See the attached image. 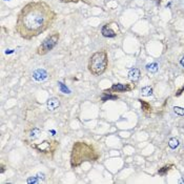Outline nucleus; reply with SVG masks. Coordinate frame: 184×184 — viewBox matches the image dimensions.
<instances>
[{"instance_id":"f257e3e1","label":"nucleus","mask_w":184,"mask_h":184,"mask_svg":"<svg viewBox=\"0 0 184 184\" xmlns=\"http://www.w3.org/2000/svg\"><path fill=\"white\" fill-rule=\"evenodd\" d=\"M57 14L43 0L26 3L18 13L15 31L24 40H32L54 24Z\"/></svg>"},{"instance_id":"f03ea898","label":"nucleus","mask_w":184,"mask_h":184,"mask_svg":"<svg viewBox=\"0 0 184 184\" xmlns=\"http://www.w3.org/2000/svg\"><path fill=\"white\" fill-rule=\"evenodd\" d=\"M100 158V154L93 144L85 141H76L71 150V166L76 168L84 162H96Z\"/></svg>"},{"instance_id":"7ed1b4c3","label":"nucleus","mask_w":184,"mask_h":184,"mask_svg":"<svg viewBox=\"0 0 184 184\" xmlns=\"http://www.w3.org/2000/svg\"><path fill=\"white\" fill-rule=\"evenodd\" d=\"M108 67V55L105 49H101L91 56L88 69L93 76H100L105 73Z\"/></svg>"},{"instance_id":"20e7f679","label":"nucleus","mask_w":184,"mask_h":184,"mask_svg":"<svg viewBox=\"0 0 184 184\" xmlns=\"http://www.w3.org/2000/svg\"><path fill=\"white\" fill-rule=\"evenodd\" d=\"M60 39V34L58 32H53L52 34H49L44 40L42 41L40 45L37 47L36 53L38 54L39 56H44L46 55L47 53L52 51L56 45L58 44Z\"/></svg>"},{"instance_id":"39448f33","label":"nucleus","mask_w":184,"mask_h":184,"mask_svg":"<svg viewBox=\"0 0 184 184\" xmlns=\"http://www.w3.org/2000/svg\"><path fill=\"white\" fill-rule=\"evenodd\" d=\"M34 150H36L38 153L43 155H53L54 153L57 150L58 146H59V142L55 139H47V140H43L41 143L38 144H31Z\"/></svg>"},{"instance_id":"423d86ee","label":"nucleus","mask_w":184,"mask_h":184,"mask_svg":"<svg viewBox=\"0 0 184 184\" xmlns=\"http://www.w3.org/2000/svg\"><path fill=\"white\" fill-rule=\"evenodd\" d=\"M136 85L135 84H122V83H116L113 84L109 90H105L104 93H125V92H131V91L135 90Z\"/></svg>"},{"instance_id":"0eeeda50","label":"nucleus","mask_w":184,"mask_h":184,"mask_svg":"<svg viewBox=\"0 0 184 184\" xmlns=\"http://www.w3.org/2000/svg\"><path fill=\"white\" fill-rule=\"evenodd\" d=\"M117 23H114V22H111V23H106L104 24V25L102 26V28H101V33H102V35L104 37H106V38H114V37H116L118 35V33H119V30H114V26L116 25Z\"/></svg>"},{"instance_id":"6e6552de","label":"nucleus","mask_w":184,"mask_h":184,"mask_svg":"<svg viewBox=\"0 0 184 184\" xmlns=\"http://www.w3.org/2000/svg\"><path fill=\"white\" fill-rule=\"evenodd\" d=\"M46 106L49 111H56V109L60 106V100L58 98H56V97L49 98V100L46 101Z\"/></svg>"},{"instance_id":"1a4fd4ad","label":"nucleus","mask_w":184,"mask_h":184,"mask_svg":"<svg viewBox=\"0 0 184 184\" xmlns=\"http://www.w3.org/2000/svg\"><path fill=\"white\" fill-rule=\"evenodd\" d=\"M33 78L36 81H43L47 78V73L45 72V70L43 69H38L33 73Z\"/></svg>"},{"instance_id":"9d476101","label":"nucleus","mask_w":184,"mask_h":184,"mask_svg":"<svg viewBox=\"0 0 184 184\" xmlns=\"http://www.w3.org/2000/svg\"><path fill=\"white\" fill-rule=\"evenodd\" d=\"M41 134V129H37V127H33L31 129L30 131L26 132V136L28 137V139L32 141V140H35L39 137V135Z\"/></svg>"},{"instance_id":"9b49d317","label":"nucleus","mask_w":184,"mask_h":184,"mask_svg":"<svg viewBox=\"0 0 184 184\" xmlns=\"http://www.w3.org/2000/svg\"><path fill=\"white\" fill-rule=\"evenodd\" d=\"M140 76H141V74H140V71L138 69L131 70L129 73V80H132V81H137V80L140 78Z\"/></svg>"},{"instance_id":"f8f14e48","label":"nucleus","mask_w":184,"mask_h":184,"mask_svg":"<svg viewBox=\"0 0 184 184\" xmlns=\"http://www.w3.org/2000/svg\"><path fill=\"white\" fill-rule=\"evenodd\" d=\"M139 101H140V103H141V105H142V109H143V111L144 113H150L152 111V106H150V104L148 102H146V101H143V100H141V99H139Z\"/></svg>"},{"instance_id":"ddd939ff","label":"nucleus","mask_w":184,"mask_h":184,"mask_svg":"<svg viewBox=\"0 0 184 184\" xmlns=\"http://www.w3.org/2000/svg\"><path fill=\"white\" fill-rule=\"evenodd\" d=\"M179 144H180V141L177 139V138H171L168 141V146L171 148V150L177 148L178 146H179Z\"/></svg>"},{"instance_id":"4468645a","label":"nucleus","mask_w":184,"mask_h":184,"mask_svg":"<svg viewBox=\"0 0 184 184\" xmlns=\"http://www.w3.org/2000/svg\"><path fill=\"white\" fill-rule=\"evenodd\" d=\"M141 94L142 96H152L153 95V88L152 86H144V88H142L141 90Z\"/></svg>"},{"instance_id":"2eb2a0df","label":"nucleus","mask_w":184,"mask_h":184,"mask_svg":"<svg viewBox=\"0 0 184 184\" xmlns=\"http://www.w3.org/2000/svg\"><path fill=\"white\" fill-rule=\"evenodd\" d=\"M158 69H159V65L155 62L146 65V70H147L148 72H150V73H157V72H158Z\"/></svg>"},{"instance_id":"dca6fc26","label":"nucleus","mask_w":184,"mask_h":184,"mask_svg":"<svg viewBox=\"0 0 184 184\" xmlns=\"http://www.w3.org/2000/svg\"><path fill=\"white\" fill-rule=\"evenodd\" d=\"M173 167V164H169V165H165V166H163L162 168H160L158 171V174L159 175H161V176H164V175H166L167 173L169 171V169Z\"/></svg>"},{"instance_id":"f3484780","label":"nucleus","mask_w":184,"mask_h":184,"mask_svg":"<svg viewBox=\"0 0 184 184\" xmlns=\"http://www.w3.org/2000/svg\"><path fill=\"white\" fill-rule=\"evenodd\" d=\"M174 111H175L176 114H178V115H180V116L184 115V108H182V107L175 106V107H174Z\"/></svg>"},{"instance_id":"a211bd4d","label":"nucleus","mask_w":184,"mask_h":184,"mask_svg":"<svg viewBox=\"0 0 184 184\" xmlns=\"http://www.w3.org/2000/svg\"><path fill=\"white\" fill-rule=\"evenodd\" d=\"M62 3H78L80 1H84L85 2V0H60Z\"/></svg>"},{"instance_id":"6ab92c4d","label":"nucleus","mask_w":184,"mask_h":184,"mask_svg":"<svg viewBox=\"0 0 184 184\" xmlns=\"http://www.w3.org/2000/svg\"><path fill=\"white\" fill-rule=\"evenodd\" d=\"M28 183H38V180L36 179V178H30V179L28 180Z\"/></svg>"},{"instance_id":"aec40b11","label":"nucleus","mask_w":184,"mask_h":184,"mask_svg":"<svg viewBox=\"0 0 184 184\" xmlns=\"http://www.w3.org/2000/svg\"><path fill=\"white\" fill-rule=\"evenodd\" d=\"M183 91H184V86H182V88H180L179 91H178V93H177V96H180V95L182 94V92H183Z\"/></svg>"},{"instance_id":"412c9836","label":"nucleus","mask_w":184,"mask_h":184,"mask_svg":"<svg viewBox=\"0 0 184 184\" xmlns=\"http://www.w3.org/2000/svg\"><path fill=\"white\" fill-rule=\"evenodd\" d=\"M180 63H181V65H182V67H184V56H183V57L181 58V60H180Z\"/></svg>"},{"instance_id":"4be33fe9","label":"nucleus","mask_w":184,"mask_h":184,"mask_svg":"<svg viewBox=\"0 0 184 184\" xmlns=\"http://www.w3.org/2000/svg\"><path fill=\"white\" fill-rule=\"evenodd\" d=\"M1 173H4V165L1 164Z\"/></svg>"},{"instance_id":"5701e85b","label":"nucleus","mask_w":184,"mask_h":184,"mask_svg":"<svg viewBox=\"0 0 184 184\" xmlns=\"http://www.w3.org/2000/svg\"><path fill=\"white\" fill-rule=\"evenodd\" d=\"M161 1H162V0H157V3H158V4H160Z\"/></svg>"}]
</instances>
